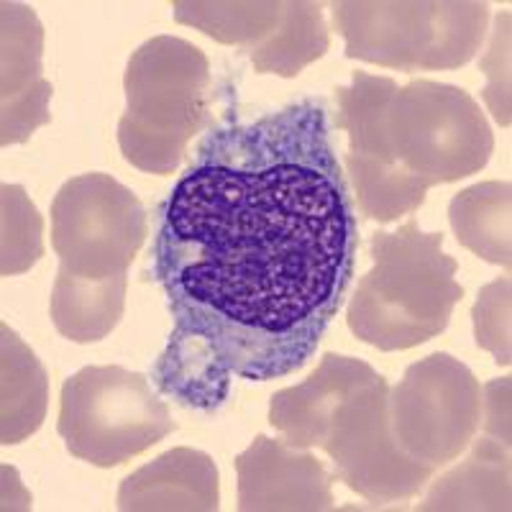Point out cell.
<instances>
[{
	"label": "cell",
	"mask_w": 512,
	"mask_h": 512,
	"mask_svg": "<svg viewBox=\"0 0 512 512\" xmlns=\"http://www.w3.org/2000/svg\"><path fill=\"white\" fill-rule=\"evenodd\" d=\"M356 249L323 100L213 128L152 249L175 318L157 372L223 405L233 374L267 382L303 369L344 303Z\"/></svg>",
	"instance_id": "obj_1"
},
{
	"label": "cell",
	"mask_w": 512,
	"mask_h": 512,
	"mask_svg": "<svg viewBox=\"0 0 512 512\" xmlns=\"http://www.w3.org/2000/svg\"><path fill=\"white\" fill-rule=\"evenodd\" d=\"M372 269L359 280L346 308V326L379 351H405L441 336L464 287L459 262L443 251V233L420 231L415 216L395 233L369 239Z\"/></svg>",
	"instance_id": "obj_2"
},
{
	"label": "cell",
	"mask_w": 512,
	"mask_h": 512,
	"mask_svg": "<svg viewBox=\"0 0 512 512\" xmlns=\"http://www.w3.org/2000/svg\"><path fill=\"white\" fill-rule=\"evenodd\" d=\"M123 90V159L149 175H172L210 118L208 57L180 36H154L128 59Z\"/></svg>",
	"instance_id": "obj_3"
},
{
	"label": "cell",
	"mask_w": 512,
	"mask_h": 512,
	"mask_svg": "<svg viewBox=\"0 0 512 512\" xmlns=\"http://www.w3.org/2000/svg\"><path fill=\"white\" fill-rule=\"evenodd\" d=\"M346 57L387 70H459L477 57L489 24L474 0H336Z\"/></svg>",
	"instance_id": "obj_4"
},
{
	"label": "cell",
	"mask_w": 512,
	"mask_h": 512,
	"mask_svg": "<svg viewBox=\"0 0 512 512\" xmlns=\"http://www.w3.org/2000/svg\"><path fill=\"white\" fill-rule=\"evenodd\" d=\"M177 431L169 405L149 379L126 367H85L64 379L57 433L67 454L113 469Z\"/></svg>",
	"instance_id": "obj_5"
},
{
	"label": "cell",
	"mask_w": 512,
	"mask_h": 512,
	"mask_svg": "<svg viewBox=\"0 0 512 512\" xmlns=\"http://www.w3.org/2000/svg\"><path fill=\"white\" fill-rule=\"evenodd\" d=\"M387 136L397 162L431 187L477 175L495 152V134L477 100L464 88L423 77L395 90Z\"/></svg>",
	"instance_id": "obj_6"
},
{
	"label": "cell",
	"mask_w": 512,
	"mask_h": 512,
	"mask_svg": "<svg viewBox=\"0 0 512 512\" xmlns=\"http://www.w3.org/2000/svg\"><path fill=\"white\" fill-rule=\"evenodd\" d=\"M146 236L144 203L105 172L72 177L54 195L52 246L59 274L80 280L123 277Z\"/></svg>",
	"instance_id": "obj_7"
},
{
	"label": "cell",
	"mask_w": 512,
	"mask_h": 512,
	"mask_svg": "<svg viewBox=\"0 0 512 512\" xmlns=\"http://www.w3.org/2000/svg\"><path fill=\"white\" fill-rule=\"evenodd\" d=\"M387 413L402 451L441 469L477 436L482 384L464 361L436 351L405 369L387 397Z\"/></svg>",
	"instance_id": "obj_8"
},
{
	"label": "cell",
	"mask_w": 512,
	"mask_h": 512,
	"mask_svg": "<svg viewBox=\"0 0 512 512\" xmlns=\"http://www.w3.org/2000/svg\"><path fill=\"white\" fill-rule=\"evenodd\" d=\"M390 384L382 374L341 400L318 446L331 456L336 477L374 505L413 500L436 477V466L405 454L390 428Z\"/></svg>",
	"instance_id": "obj_9"
},
{
	"label": "cell",
	"mask_w": 512,
	"mask_h": 512,
	"mask_svg": "<svg viewBox=\"0 0 512 512\" xmlns=\"http://www.w3.org/2000/svg\"><path fill=\"white\" fill-rule=\"evenodd\" d=\"M397 90L392 77L356 70L349 88H338L336 126L349 134L344 157L346 177L361 216L379 226L410 216L425 203L428 182L410 175L392 154L387 136V108Z\"/></svg>",
	"instance_id": "obj_10"
},
{
	"label": "cell",
	"mask_w": 512,
	"mask_h": 512,
	"mask_svg": "<svg viewBox=\"0 0 512 512\" xmlns=\"http://www.w3.org/2000/svg\"><path fill=\"white\" fill-rule=\"evenodd\" d=\"M0 144H24L52 121V82L44 77V26L24 3L0 6Z\"/></svg>",
	"instance_id": "obj_11"
},
{
	"label": "cell",
	"mask_w": 512,
	"mask_h": 512,
	"mask_svg": "<svg viewBox=\"0 0 512 512\" xmlns=\"http://www.w3.org/2000/svg\"><path fill=\"white\" fill-rule=\"evenodd\" d=\"M241 512H326L336 507L333 479L308 448L256 436L233 461Z\"/></svg>",
	"instance_id": "obj_12"
},
{
	"label": "cell",
	"mask_w": 512,
	"mask_h": 512,
	"mask_svg": "<svg viewBox=\"0 0 512 512\" xmlns=\"http://www.w3.org/2000/svg\"><path fill=\"white\" fill-rule=\"evenodd\" d=\"M221 507L216 461L195 448H172L128 474L118 487L123 512H213Z\"/></svg>",
	"instance_id": "obj_13"
},
{
	"label": "cell",
	"mask_w": 512,
	"mask_h": 512,
	"mask_svg": "<svg viewBox=\"0 0 512 512\" xmlns=\"http://www.w3.org/2000/svg\"><path fill=\"white\" fill-rule=\"evenodd\" d=\"M377 374L367 361L328 351L305 382L274 392L269 425L285 436L287 446H318L341 400Z\"/></svg>",
	"instance_id": "obj_14"
},
{
	"label": "cell",
	"mask_w": 512,
	"mask_h": 512,
	"mask_svg": "<svg viewBox=\"0 0 512 512\" xmlns=\"http://www.w3.org/2000/svg\"><path fill=\"white\" fill-rule=\"evenodd\" d=\"M459 466L448 469L428 489L420 512H507L510 510V446L482 436Z\"/></svg>",
	"instance_id": "obj_15"
},
{
	"label": "cell",
	"mask_w": 512,
	"mask_h": 512,
	"mask_svg": "<svg viewBox=\"0 0 512 512\" xmlns=\"http://www.w3.org/2000/svg\"><path fill=\"white\" fill-rule=\"evenodd\" d=\"M49 408L47 369L16 331L0 326V443L16 446L41 428Z\"/></svg>",
	"instance_id": "obj_16"
},
{
	"label": "cell",
	"mask_w": 512,
	"mask_h": 512,
	"mask_svg": "<svg viewBox=\"0 0 512 512\" xmlns=\"http://www.w3.org/2000/svg\"><path fill=\"white\" fill-rule=\"evenodd\" d=\"M512 185L505 182H477L456 192L448 203V223L456 241L479 259L497 264L505 272L512 267Z\"/></svg>",
	"instance_id": "obj_17"
},
{
	"label": "cell",
	"mask_w": 512,
	"mask_h": 512,
	"mask_svg": "<svg viewBox=\"0 0 512 512\" xmlns=\"http://www.w3.org/2000/svg\"><path fill=\"white\" fill-rule=\"evenodd\" d=\"M128 277L113 280H80L59 274L49 297V315L59 336L72 344H95L111 336L126 308Z\"/></svg>",
	"instance_id": "obj_18"
},
{
	"label": "cell",
	"mask_w": 512,
	"mask_h": 512,
	"mask_svg": "<svg viewBox=\"0 0 512 512\" xmlns=\"http://www.w3.org/2000/svg\"><path fill=\"white\" fill-rule=\"evenodd\" d=\"M331 47L323 21V6L310 0H287L280 26L254 49L246 52L256 75H277L292 80L320 59Z\"/></svg>",
	"instance_id": "obj_19"
},
{
	"label": "cell",
	"mask_w": 512,
	"mask_h": 512,
	"mask_svg": "<svg viewBox=\"0 0 512 512\" xmlns=\"http://www.w3.org/2000/svg\"><path fill=\"white\" fill-rule=\"evenodd\" d=\"M175 21L244 52L262 44L285 16V0H175Z\"/></svg>",
	"instance_id": "obj_20"
},
{
	"label": "cell",
	"mask_w": 512,
	"mask_h": 512,
	"mask_svg": "<svg viewBox=\"0 0 512 512\" xmlns=\"http://www.w3.org/2000/svg\"><path fill=\"white\" fill-rule=\"evenodd\" d=\"M44 256V218L21 185L0 187V274H24Z\"/></svg>",
	"instance_id": "obj_21"
},
{
	"label": "cell",
	"mask_w": 512,
	"mask_h": 512,
	"mask_svg": "<svg viewBox=\"0 0 512 512\" xmlns=\"http://www.w3.org/2000/svg\"><path fill=\"white\" fill-rule=\"evenodd\" d=\"M512 282L510 277L489 282L479 290L477 303L472 308L474 338L482 351H489L495 356L500 367H510V300Z\"/></svg>",
	"instance_id": "obj_22"
},
{
	"label": "cell",
	"mask_w": 512,
	"mask_h": 512,
	"mask_svg": "<svg viewBox=\"0 0 512 512\" xmlns=\"http://www.w3.org/2000/svg\"><path fill=\"white\" fill-rule=\"evenodd\" d=\"M510 18L507 11L495 18L489 52L479 62L482 72L489 77L484 100L502 128H510Z\"/></svg>",
	"instance_id": "obj_23"
},
{
	"label": "cell",
	"mask_w": 512,
	"mask_h": 512,
	"mask_svg": "<svg viewBox=\"0 0 512 512\" xmlns=\"http://www.w3.org/2000/svg\"><path fill=\"white\" fill-rule=\"evenodd\" d=\"M484 436L510 446V377L492 379L482 387Z\"/></svg>",
	"instance_id": "obj_24"
}]
</instances>
